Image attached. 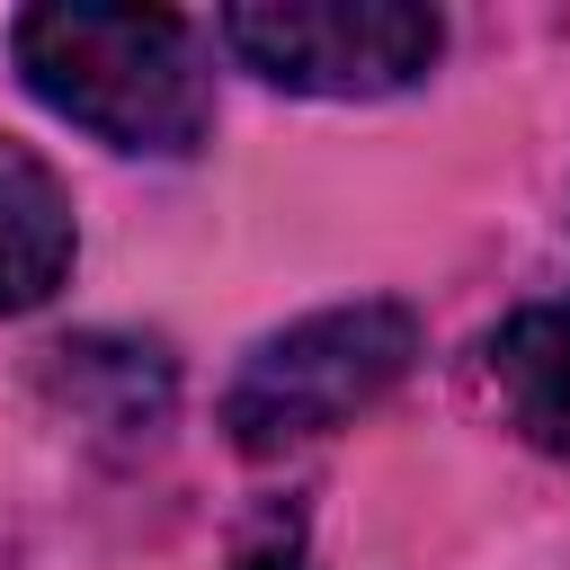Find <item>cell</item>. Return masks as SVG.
<instances>
[{"instance_id": "6da1fadb", "label": "cell", "mask_w": 570, "mask_h": 570, "mask_svg": "<svg viewBox=\"0 0 570 570\" xmlns=\"http://www.w3.org/2000/svg\"><path fill=\"white\" fill-rule=\"evenodd\" d=\"M18 80L107 151L187 160L214 125V80L169 9H107V0H45L9 18Z\"/></svg>"}, {"instance_id": "7a4b0ae2", "label": "cell", "mask_w": 570, "mask_h": 570, "mask_svg": "<svg viewBox=\"0 0 570 570\" xmlns=\"http://www.w3.org/2000/svg\"><path fill=\"white\" fill-rule=\"evenodd\" d=\"M419 356V312L392 294H356L330 312H303L285 330H267L240 374L223 383V436L240 454H285L312 445L330 428H347L356 410H374Z\"/></svg>"}, {"instance_id": "3957f363", "label": "cell", "mask_w": 570, "mask_h": 570, "mask_svg": "<svg viewBox=\"0 0 570 570\" xmlns=\"http://www.w3.org/2000/svg\"><path fill=\"white\" fill-rule=\"evenodd\" d=\"M214 36L294 98H392L445 53V18L419 0H258L223 9Z\"/></svg>"}, {"instance_id": "277c9868", "label": "cell", "mask_w": 570, "mask_h": 570, "mask_svg": "<svg viewBox=\"0 0 570 570\" xmlns=\"http://www.w3.org/2000/svg\"><path fill=\"white\" fill-rule=\"evenodd\" d=\"M80 258V223H71V187L53 178L45 151H27L18 134H0V321L36 312L62 294Z\"/></svg>"}, {"instance_id": "5b68a950", "label": "cell", "mask_w": 570, "mask_h": 570, "mask_svg": "<svg viewBox=\"0 0 570 570\" xmlns=\"http://www.w3.org/2000/svg\"><path fill=\"white\" fill-rule=\"evenodd\" d=\"M481 356H490V383H499L508 419L525 428V445L570 463V294L508 312Z\"/></svg>"}, {"instance_id": "8992f818", "label": "cell", "mask_w": 570, "mask_h": 570, "mask_svg": "<svg viewBox=\"0 0 570 570\" xmlns=\"http://www.w3.org/2000/svg\"><path fill=\"white\" fill-rule=\"evenodd\" d=\"M45 383L80 410V419H98V428H160L169 419V356L160 347H134V338H62V347H45Z\"/></svg>"}, {"instance_id": "52a82bcc", "label": "cell", "mask_w": 570, "mask_h": 570, "mask_svg": "<svg viewBox=\"0 0 570 570\" xmlns=\"http://www.w3.org/2000/svg\"><path fill=\"white\" fill-rule=\"evenodd\" d=\"M232 570H303V508H258L232 543Z\"/></svg>"}]
</instances>
